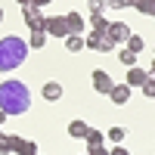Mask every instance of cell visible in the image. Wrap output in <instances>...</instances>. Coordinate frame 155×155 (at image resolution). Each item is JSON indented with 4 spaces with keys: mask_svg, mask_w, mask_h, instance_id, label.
<instances>
[{
    "mask_svg": "<svg viewBox=\"0 0 155 155\" xmlns=\"http://www.w3.org/2000/svg\"><path fill=\"white\" fill-rule=\"evenodd\" d=\"M0 109H3L9 118L12 115H25L31 109V90L25 81H3L0 84Z\"/></svg>",
    "mask_w": 155,
    "mask_h": 155,
    "instance_id": "6da1fadb",
    "label": "cell"
},
{
    "mask_svg": "<svg viewBox=\"0 0 155 155\" xmlns=\"http://www.w3.org/2000/svg\"><path fill=\"white\" fill-rule=\"evenodd\" d=\"M28 41H22L16 34H6L3 41H0V71H12L19 68L25 59H28Z\"/></svg>",
    "mask_w": 155,
    "mask_h": 155,
    "instance_id": "7a4b0ae2",
    "label": "cell"
},
{
    "mask_svg": "<svg viewBox=\"0 0 155 155\" xmlns=\"http://www.w3.org/2000/svg\"><path fill=\"white\" fill-rule=\"evenodd\" d=\"M22 16H25V25L31 31H47V16L41 12V6H22Z\"/></svg>",
    "mask_w": 155,
    "mask_h": 155,
    "instance_id": "3957f363",
    "label": "cell"
},
{
    "mask_svg": "<svg viewBox=\"0 0 155 155\" xmlns=\"http://www.w3.org/2000/svg\"><path fill=\"white\" fill-rule=\"evenodd\" d=\"M3 143L16 155H37V143H34V140H22V137L12 134V137H3Z\"/></svg>",
    "mask_w": 155,
    "mask_h": 155,
    "instance_id": "277c9868",
    "label": "cell"
},
{
    "mask_svg": "<svg viewBox=\"0 0 155 155\" xmlns=\"http://www.w3.org/2000/svg\"><path fill=\"white\" fill-rule=\"evenodd\" d=\"M47 34L65 41V37H68V22H65V16H47Z\"/></svg>",
    "mask_w": 155,
    "mask_h": 155,
    "instance_id": "5b68a950",
    "label": "cell"
},
{
    "mask_svg": "<svg viewBox=\"0 0 155 155\" xmlns=\"http://www.w3.org/2000/svg\"><path fill=\"white\" fill-rule=\"evenodd\" d=\"M112 87H115V81H112V74L106 71V68H96L93 71V90H96V93H112Z\"/></svg>",
    "mask_w": 155,
    "mask_h": 155,
    "instance_id": "8992f818",
    "label": "cell"
},
{
    "mask_svg": "<svg viewBox=\"0 0 155 155\" xmlns=\"http://www.w3.org/2000/svg\"><path fill=\"white\" fill-rule=\"evenodd\" d=\"M109 37L115 44H127V41H130V25H127V22H112L109 25Z\"/></svg>",
    "mask_w": 155,
    "mask_h": 155,
    "instance_id": "52a82bcc",
    "label": "cell"
},
{
    "mask_svg": "<svg viewBox=\"0 0 155 155\" xmlns=\"http://www.w3.org/2000/svg\"><path fill=\"white\" fill-rule=\"evenodd\" d=\"M65 22H68V34H84V31H87V19H84L78 9L65 12Z\"/></svg>",
    "mask_w": 155,
    "mask_h": 155,
    "instance_id": "ba28073f",
    "label": "cell"
},
{
    "mask_svg": "<svg viewBox=\"0 0 155 155\" xmlns=\"http://www.w3.org/2000/svg\"><path fill=\"white\" fill-rule=\"evenodd\" d=\"M152 78V71H146V68H140V65H130V71H127V87H143L146 81Z\"/></svg>",
    "mask_w": 155,
    "mask_h": 155,
    "instance_id": "9c48e42d",
    "label": "cell"
},
{
    "mask_svg": "<svg viewBox=\"0 0 155 155\" xmlns=\"http://www.w3.org/2000/svg\"><path fill=\"white\" fill-rule=\"evenodd\" d=\"M41 96H44L47 102H59V99H62V84H59V81H47L44 90H41Z\"/></svg>",
    "mask_w": 155,
    "mask_h": 155,
    "instance_id": "30bf717a",
    "label": "cell"
},
{
    "mask_svg": "<svg viewBox=\"0 0 155 155\" xmlns=\"http://www.w3.org/2000/svg\"><path fill=\"white\" fill-rule=\"evenodd\" d=\"M130 90H134V87H127V84H115L109 96H112V102H115V106H124V102L130 99Z\"/></svg>",
    "mask_w": 155,
    "mask_h": 155,
    "instance_id": "8fae6325",
    "label": "cell"
},
{
    "mask_svg": "<svg viewBox=\"0 0 155 155\" xmlns=\"http://www.w3.org/2000/svg\"><path fill=\"white\" fill-rule=\"evenodd\" d=\"M90 130H93V127H90L87 121H71L68 124V137H74V140H87Z\"/></svg>",
    "mask_w": 155,
    "mask_h": 155,
    "instance_id": "7c38bea8",
    "label": "cell"
},
{
    "mask_svg": "<svg viewBox=\"0 0 155 155\" xmlns=\"http://www.w3.org/2000/svg\"><path fill=\"white\" fill-rule=\"evenodd\" d=\"M90 25H93L96 34H109V25H112V22L102 16V12H90Z\"/></svg>",
    "mask_w": 155,
    "mask_h": 155,
    "instance_id": "4fadbf2b",
    "label": "cell"
},
{
    "mask_svg": "<svg viewBox=\"0 0 155 155\" xmlns=\"http://www.w3.org/2000/svg\"><path fill=\"white\" fill-rule=\"evenodd\" d=\"M65 50H68V53H81V50H87L84 34H68L65 37Z\"/></svg>",
    "mask_w": 155,
    "mask_h": 155,
    "instance_id": "5bb4252c",
    "label": "cell"
},
{
    "mask_svg": "<svg viewBox=\"0 0 155 155\" xmlns=\"http://www.w3.org/2000/svg\"><path fill=\"white\" fill-rule=\"evenodd\" d=\"M47 37H50L47 31H31V37H28V47H31V50H41V47L47 44Z\"/></svg>",
    "mask_w": 155,
    "mask_h": 155,
    "instance_id": "9a60e30c",
    "label": "cell"
},
{
    "mask_svg": "<svg viewBox=\"0 0 155 155\" xmlns=\"http://www.w3.org/2000/svg\"><path fill=\"white\" fill-rule=\"evenodd\" d=\"M124 127H118V124H115V127H109V130H106V140H109V143H115V146H118L121 143V140H124Z\"/></svg>",
    "mask_w": 155,
    "mask_h": 155,
    "instance_id": "2e32d148",
    "label": "cell"
},
{
    "mask_svg": "<svg viewBox=\"0 0 155 155\" xmlns=\"http://www.w3.org/2000/svg\"><path fill=\"white\" fill-rule=\"evenodd\" d=\"M102 37H106V34H96V31H90V34L84 37V41H87V50H96V53H99V44H102Z\"/></svg>",
    "mask_w": 155,
    "mask_h": 155,
    "instance_id": "e0dca14e",
    "label": "cell"
},
{
    "mask_svg": "<svg viewBox=\"0 0 155 155\" xmlns=\"http://www.w3.org/2000/svg\"><path fill=\"white\" fill-rule=\"evenodd\" d=\"M102 140H106V134H102V130H96V127H93V130L87 134V146H102Z\"/></svg>",
    "mask_w": 155,
    "mask_h": 155,
    "instance_id": "ac0fdd59",
    "label": "cell"
},
{
    "mask_svg": "<svg viewBox=\"0 0 155 155\" xmlns=\"http://www.w3.org/2000/svg\"><path fill=\"white\" fill-rule=\"evenodd\" d=\"M152 3H155V0H134L130 6H134L137 12H143V16H149V12H152Z\"/></svg>",
    "mask_w": 155,
    "mask_h": 155,
    "instance_id": "d6986e66",
    "label": "cell"
},
{
    "mask_svg": "<svg viewBox=\"0 0 155 155\" xmlns=\"http://www.w3.org/2000/svg\"><path fill=\"white\" fill-rule=\"evenodd\" d=\"M143 37H140V34H130V41H127V50H134V53H143Z\"/></svg>",
    "mask_w": 155,
    "mask_h": 155,
    "instance_id": "ffe728a7",
    "label": "cell"
},
{
    "mask_svg": "<svg viewBox=\"0 0 155 155\" xmlns=\"http://www.w3.org/2000/svg\"><path fill=\"white\" fill-rule=\"evenodd\" d=\"M137 56H140V53H134V50H121V62H124L127 68L137 65Z\"/></svg>",
    "mask_w": 155,
    "mask_h": 155,
    "instance_id": "44dd1931",
    "label": "cell"
},
{
    "mask_svg": "<svg viewBox=\"0 0 155 155\" xmlns=\"http://www.w3.org/2000/svg\"><path fill=\"white\" fill-rule=\"evenodd\" d=\"M140 90H143V93H146L149 99H155V74H152V78H149V81H146L143 87H140Z\"/></svg>",
    "mask_w": 155,
    "mask_h": 155,
    "instance_id": "7402d4cb",
    "label": "cell"
},
{
    "mask_svg": "<svg viewBox=\"0 0 155 155\" xmlns=\"http://www.w3.org/2000/svg\"><path fill=\"white\" fill-rule=\"evenodd\" d=\"M130 6V0H109V9H124Z\"/></svg>",
    "mask_w": 155,
    "mask_h": 155,
    "instance_id": "603a6c76",
    "label": "cell"
},
{
    "mask_svg": "<svg viewBox=\"0 0 155 155\" xmlns=\"http://www.w3.org/2000/svg\"><path fill=\"white\" fill-rule=\"evenodd\" d=\"M87 155H109V149H106V146H90Z\"/></svg>",
    "mask_w": 155,
    "mask_h": 155,
    "instance_id": "cb8c5ba5",
    "label": "cell"
},
{
    "mask_svg": "<svg viewBox=\"0 0 155 155\" xmlns=\"http://www.w3.org/2000/svg\"><path fill=\"white\" fill-rule=\"evenodd\" d=\"M109 155H130V152H127V149L118 143V146H112V149H109Z\"/></svg>",
    "mask_w": 155,
    "mask_h": 155,
    "instance_id": "d4e9b609",
    "label": "cell"
},
{
    "mask_svg": "<svg viewBox=\"0 0 155 155\" xmlns=\"http://www.w3.org/2000/svg\"><path fill=\"white\" fill-rule=\"evenodd\" d=\"M47 3H53V0H31V6H41V9H44Z\"/></svg>",
    "mask_w": 155,
    "mask_h": 155,
    "instance_id": "484cf974",
    "label": "cell"
},
{
    "mask_svg": "<svg viewBox=\"0 0 155 155\" xmlns=\"http://www.w3.org/2000/svg\"><path fill=\"white\" fill-rule=\"evenodd\" d=\"M9 152H12V149H9V146L3 143V140H0V155H9Z\"/></svg>",
    "mask_w": 155,
    "mask_h": 155,
    "instance_id": "4316f807",
    "label": "cell"
},
{
    "mask_svg": "<svg viewBox=\"0 0 155 155\" xmlns=\"http://www.w3.org/2000/svg\"><path fill=\"white\" fill-rule=\"evenodd\" d=\"M19 3H22V6H28V3H31V0H19Z\"/></svg>",
    "mask_w": 155,
    "mask_h": 155,
    "instance_id": "83f0119b",
    "label": "cell"
},
{
    "mask_svg": "<svg viewBox=\"0 0 155 155\" xmlns=\"http://www.w3.org/2000/svg\"><path fill=\"white\" fill-rule=\"evenodd\" d=\"M149 16H152V19H155V3H152V12H149Z\"/></svg>",
    "mask_w": 155,
    "mask_h": 155,
    "instance_id": "f1b7e54d",
    "label": "cell"
},
{
    "mask_svg": "<svg viewBox=\"0 0 155 155\" xmlns=\"http://www.w3.org/2000/svg\"><path fill=\"white\" fill-rule=\"evenodd\" d=\"M149 71H152V74H155V59H152V68H149Z\"/></svg>",
    "mask_w": 155,
    "mask_h": 155,
    "instance_id": "f546056e",
    "label": "cell"
},
{
    "mask_svg": "<svg viewBox=\"0 0 155 155\" xmlns=\"http://www.w3.org/2000/svg\"><path fill=\"white\" fill-rule=\"evenodd\" d=\"M0 22H3V9H0Z\"/></svg>",
    "mask_w": 155,
    "mask_h": 155,
    "instance_id": "4dcf8cb0",
    "label": "cell"
},
{
    "mask_svg": "<svg viewBox=\"0 0 155 155\" xmlns=\"http://www.w3.org/2000/svg\"><path fill=\"white\" fill-rule=\"evenodd\" d=\"M90 3H93V0H90Z\"/></svg>",
    "mask_w": 155,
    "mask_h": 155,
    "instance_id": "1f68e13d",
    "label": "cell"
},
{
    "mask_svg": "<svg viewBox=\"0 0 155 155\" xmlns=\"http://www.w3.org/2000/svg\"><path fill=\"white\" fill-rule=\"evenodd\" d=\"M0 140H3V137H0Z\"/></svg>",
    "mask_w": 155,
    "mask_h": 155,
    "instance_id": "d6a6232c",
    "label": "cell"
},
{
    "mask_svg": "<svg viewBox=\"0 0 155 155\" xmlns=\"http://www.w3.org/2000/svg\"><path fill=\"white\" fill-rule=\"evenodd\" d=\"M130 3H134V0H130Z\"/></svg>",
    "mask_w": 155,
    "mask_h": 155,
    "instance_id": "836d02e7",
    "label": "cell"
}]
</instances>
